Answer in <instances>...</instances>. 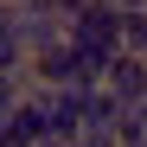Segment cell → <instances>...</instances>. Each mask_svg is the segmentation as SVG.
Returning <instances> with one entry per match:
<instances>
[{
    "instance_id": "2",
    "label": "cell",
    "mask_w": 147,
    "mask_h": 147,
    "mask_svg": "<svg viewBox=\"0 0 147 147\" xmlns=\"http://www.w3.org/2000/svg\"><path fill=\"white\" fill-rule=\"evenodd\" d=\"M128 51L147 58V13H128Z\"/></svg>"
},
{
    "instance_id": "1",
    "label": "cell",
    "mask_w": 147,
    "mask_h": 147,
    "mask_svg": "<svg viewBox=\"0 0 147 147\" xmlns=\"http://www.w3.org/2000/svg\"><path fill=\"white\" fill-rule=\"evenodd\" d=\"M102 83H109V96H121L128 109H141V102H147V58H141V51H121Z\"/></svg>"
},
{
    "instance_id": "3",
    "label": "cell",
    "mask_w": 147,
    "mask_h": 147,
    "mask_svg": "<svg viewBox=\"0 0 147 147\" xmlns=\"http://www.w3.org/2000/svg\"><path fill=\"white\" fill-rule=\"evenodd\" d=\"M102 147H121V141H102Z\"/></svg>"
}]
</instances>
